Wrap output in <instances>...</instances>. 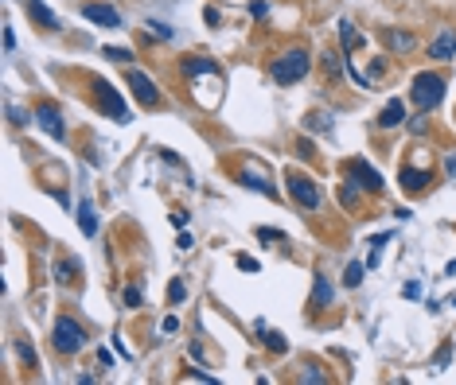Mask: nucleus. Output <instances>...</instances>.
<instances>
[{"label":"nucleus","mask_w":456,"mask_h":385,"mask_svg":"<svg viewBox=\"0 0 456 385\" xmlns=\"http://www.w3.org/2000/svg\"><path fill=\"white\" fill-rule=\"evenodd\" d=\"M179 70H184V78L191 82L195 101H199L203 109L219 105V98H222V74H219V67H215V59H207V55H187V59H179Z\"/></svg>","instance_id":"obj_1"},{"label":"nucleus","mask_w":456,"mask_h":385,"mask_svg":"<svg viewBox=\"0 0 456 385\" xmlns=\"http://www.w3.org/2000/svg\"><path fill=\"white\" fill-rule=\"evenodd\" d=\"M308 70H312V55H308V47H289V51H281L277 59H273L270 74H273V82H277V86H296Z\"/></svg>","instance_id":"obj_2"},{"label":"nucleus","mask_w":456,"mask_h":385,"mask_svg":"<svg viewBox=\"0 0 456 385\" xmlns=\"http://www.w3.org/2000/svg\"><path fill=\"white\" fill-rule=\"evenodd\" d=\"M51 346H55V354H63V358L78 354L86 346V327L78 323L75 315H67V311H63V315L55 319V327H51Z\"/></svg>","instance_id":"obj_3"},{"label":"nucleus","mask_w":456,"mask_h":385,"mask_svg":"<svg viewBox=\"0 0 456 385\" xmlns=\"http://www.w3.org/2000/svg\"><path fill=\"white\" fill-rule=\"evenodd\" d=\"M410 101H414L422 113H429V109H437L441 101H445V78L433 74V70H425V74L414 78V90H410Z\"/></svg>","instance_id":"obj_4"},{"label":"nucleus","mask_w":456,"mask_h":385,"mask_svg":"<svg viewBox=\"0 0 456 385\" xmlns=\"http://www.w3.org/2000/svg\"><path fill=\"white\" fill-rule=\"evenodd\" d=\"M94 101H98V109L106 113L110 121H118V125H129V105L121 101V93L113 90L110 82H101V78H94Z\"/></svg>","instance_id":"obj_5"},{"label":"nucleus","mask_w":456,"mask_h":385,"mask_svg":"<svg viewBox=\"0 0 456 385\" xmlns=\"http://www.w3.org/2000/svg\"><path fill=\"white\" fill-rule=\"evenodd\" d=\"M339 171H343V179L359 183L363 191H371V195H379L382 187H386V183H382V171L371 168L367 159H343V164H339Z\"/></svg>","instance_id":"obj_6"},{"label":"nucleus","mask_w":456,"mask_h":385,"mask_svg":"<svg viewBox=\"0 0 456 385\" xmlns=\"http://www.w3.org/2000/svg\"><path fill=\"white\" fill-rule=\"evenodd\" d=\"M289 195L300 210H316L320 207V187H316L312 176H304V171H289Z\"/></svg>","instance_id":"obj_7"},{"label":"nucleus","mask_w":456,"mask_h":385,"mask_svg":"<svg viewBox=\"0 0 456 385\" xmlns=\"http://www.w3.org/2000/svg\"><path fill=\"white\" fill-rule=\"evenodd\" d=\"M129 90L137 93V101H141L144 109H160L164 105L160 90H156V86H152V78L141 74V70H129Z\"/></svg>","instance_id":"obj_8"},{"label":"nucleus","mask_w":456,"mask_h":385,"mask_svg":"<svg viewBox=\"0 0 456 385\" xmlns=\"http://www.w3.org/2000/svg\"><path fill=\"white\" fill-rule=\"evenodd\" d=\"M35 121H39V129L47 136H55V141L67 136V125H63V113H59L55 101H39V105H35Z\"/></svg>","instance_id":"obj_9"},{"label":"nucleus","mask_w":456,"mask_h":385,"mask_svg":"<svg viewBox=\"0 0 456 385\" xmlns=\"http://www.w3.org/2000/svg\"><path fill=\"white\" fill-rule=\"evenodd\" d=\"M24 12H27V20H32L39 32H59V27H63V20L55 16L43 0H24Z\"/></svg>","instance_id":"obj_10"},{"label":"nucleus","mask_w":456,"mask_h":385,"mask_svg":"<svg viewBox=\"0 0 456 385\" xmlns=\"http://www.w3.org/2000/svg\"><path fill=\"white\" fill-rule=\"evenodd\" d=\"M379 39L386 43V47L394 51V55H410V51L417 47V35L410 32V27H382Z\"/></svg>","instance_id":"obj_11"},{"label":"nucleus","mask_w":456,"mask_h":385,"mask_svg":"<svg viewBox=\"0 0 456 385\" xmlns=\"http://www.w3.org/2000/svg\"><path fill=\"white\" fill-rule=\"evenodd\" d=\"M456 55V27H441L437 35H433V43H429V59H452Z\"/></svg>","instance_id":"obj_12"},{"label":"nucleus","mask_w":456,"mask_h":385,"mask_svg":"<svg viewBox=\"0 0 456 385\" xmlns=\"http://www.w3.org/2000/svg\"><path fill=\"white\" fill-rule=\"evenodd\" d=\"M398 179H402V187H405V191L422 195L425 187L433 183V171H425V168H414V164H402V171H398Z\"/></svg>","instance_id":"obj_13"},{"label":"nucleus","mask_w":456,"mask_h":385,"mask_svg":"<svg viewBox=\"0 0 456 385\" xmlns=\"http://www.w3.org/2000/svg\"><path fill=\"white\" fill-rule=\"evenodd\" d=\"M82 16L98 27H121V12L110 4H82Z\"/></svg>","instance_id":"obj_14"},{"label":"nucleus","mask_w":456,"mask_h":385,"mask_svg":"<svg viewBox=\"0 0 456 385\" xmlns=\"http://www.w3.org/2000/svg\"><path fill=\"white\" fill-rule=\"evenodd\" d=\"M78 277H82V265H78L70 253H59V261H55V280L67 288H78Z\"/></svg>","instance_id":"obj_15"},{"label":"nucleus","mask_w":456,"mask_h":385,"mask_svg":"<svg viewBox=\"0 0 456 385\" xmlns=\"http://www.w3.org/2000/svg\"><path fill=\"white\" fill-rule=\"evenodd\" d=\"M402 121H410V117H405V101L402 98L386 101V105H382V113H379V129H398Z\"/></svg>","instance_id":"obj_16"},{"label":"nucleus","mask_w":456,"mask_h":385,"mask_svg":"<svg viewBox=\"0 0 456 385\" xmlns=\"http://www.w3.org/2000/svg\"><path fill=\"white\" fill-rule=\"evenodd\" d=\"M308 308L312 311L331 308V280L324 277V273H316V280H312V300H308Z\"/></svg>","instance_id":"obj_17"},{"label":"nucleus","mask_w":456,"mask_h":385,"mask_svg":"<svg viewBox=\"0 0 456 385\" xmlns=\"http://www.w3.org/2000/svg\"><path fill=\"white\" fill-rule=\"evenodd\" d=\"M78 230H82L86 237L98 234V210H94V202H90V199L78 202Z\"/></svg>","instance_id":"obj_18"},{"label":"nucleus","mask_w":456,"mask_h":385,"mask_svg":"<svg viewBox=\"0 0 456 385\" xmlns=\"http://www.w3.org/2000/svg\"><path fill=\"white\" fill-rule=\"evenodd\" d=\"M359 191H363V187L351 183V179H343V183H339V202H343V207L351 210V214H355L359 207H363V195H359Z\"/></svg>","instance_id":"obj_19"},{"label":"nucleus","mask_w":456,"mask_h":385,"mask_svg":"<svg viewBox=\"0 0 456 385\" xmlns=\"http://www.w3.org/2000/svg\"><path fill=\"white\" fill-rule=\"evenodd\" d=\"M304 129H312V133H331V113H328V109H312V113H304Z\"/></svg>","instance_id":"obj_20"},{"label":"nucleus","mask_w":456,"mask_h":385,"mask_svg":"<svg viewBox=\"0 0 456 385\" xmlns=\"http://www.w3.org/2000/svg\"><path fill=\"white\" fill-rule=\"evenodd\" d=\"M339 39H343V51H347V55L363 47V35L355 32V24H351V20H339Z\"/></svg>","instance_id":"obj_21"},{"label":"nucleus","mask_w":456,"mask_h":385,"mask_svg":"<svg viewBox=\"0 0 456 385\" xmlns=\"http://www.w3.org/2000/svg\"><path fill=\"white\" fill-rule=\"evenodd\" d=\"M242 187H250V191L265 195V199H277V187H273L265 176H250V171H246V176H242Z\"/></svg>","instance_id":"obj_22"},{"label":"nucleus","mask_w":456,"mask_h":385,"mask_svg":"<svg viewBox=\"0 0 456 385\" xmlns=\"http://www.w3.org/2000/svg\"><path fill=\"white\" fill-rule=\"evenodd\" d=\"M262 343H265V351H273V354L289 351V339L281 335V331H265V327H262Z\"/></svg>","instance_id":"obj_23"},{"label":"nucleus","mask_w":456,"mask_h":385,"mask_svg":"<svg viewBox=\"0 0 456 385\" xmlns=\"http://www.w3.org/2000/svg\"><path fill=\"white\" fill-rule=\"evenodd\" d=\"M363 273H367L363 261H351V265L343 268V285H347V288H359V285H363Z\"/></svg>","instance_id":"obj_24"},{"label":"nucleus","mask_w":456,"mask_h":385,"mask_svg":"<svg viewBox=\"0 0 456 385\" xmlns=\"http://www.w3.org/2000/svg\"><path fill=\"white\" fill-rule=\"evenodd\" d=\"M144 35H148V39L168 43V39H172V27H168V24H160V20H148V24H144Z\"/></svg>","instance_id":"obj_25"},{"label":"nucleus","mask_w":456,"mask_h":385,"mask_svg":"<svg viewBox=\"0 0 456 385\" xmlns=\"http://www.w3.org/2000/svg\"><path fill=\"white\" fill-rule=\"evenodd\" d=\"M300 381L324 385V381H328V374H320V366H316V362H304V366H300Z\"/></svg>","instance_id":"obj_26"},{"label":"nucleus","mask_w":456,"mask_h":385,"mask_svg":"<svg viewBox=\"0 0 456 385\" xmlns=\"http://www.w3.org/2000/svg\"><path fill=\"white\" fill-rule=\"evenodd\" d=\"M448 362H452V343L445 339V343H441V351H437V358H433V370L441 374V370H448Z\"/></svg>","instance_id":"obj_27"},{"label":"nucleus","mask_w":456,"mask_h":385,"mask_svg":"<svg viewBox=\"0 0 456 385\" xmlns=\"http://www.w3.org/2000/svg\"><path fill=\"white\" fill-rule=\"evenodd\" d=\"M179 300H187V285L184 280H172L168 285V304H179Z\"/></svg>","instance_id":"obj_28"},{"label":"nucleus","mask_w":456,"mask_h":385,"mask_svg":"<svg viewBox=\"0 0 456 385\" xmlns=\"http://www.w3.org/2000/svg\"><path fill=\"white\" fill-rule=\"evenodd\" d=\"M106 59H113V63H129V59H133V51H125V47H106Z\"/></svg>","instance_id":"obj_29"},{"label":"nucleus","mask_w":456,"mask_h":385,"mask_svg":"<svg viewBox=\"0 0 456 385\" xmlns=\"http://www.w3.org/2000/svg\"><path fill=\"white\" fill-rule=\"evenodd\" d=\"M8 121H12V125H27L32 117H27V113H24L20 105H12V101H8Z\"/></svg>","instance_id":"obj_30"},{"label":"nucleus","mask_w":456,"mask_h":385,"mask_svg":"<svg viewBox=\"0 0 456 385\" xmlns=\"http://www.w3.org/2000/svg\"><path fill=\"white\" fill-rule=\"evenodd\" d=\"M324 74H328V78H336V74H339V63H336V51H328V55H324Z\"/></svg>","instance_id":"obj_31"},{"label":"nucleus","mask_w":456,"mask_h":385,"mask_svg":"<svg viewBox=\"0 0 456 385\" xmlns=\"http://www.w3.org/2000/svg\"><path fill=\"white\" fill-rule=\"evenodd\" d=\"M405 125H410V133H414V136L429 133V121H425V113H422V117H414V121H405Z\"/></svg>","instance_id":"obj_32"},{"label":"nucleus","mask_w":456,"mask_h":385,"mask_svg":"<svg viewBox=\"0 0 456 385\" xmlns=\"http://www.w3.org/2000/svg\"><path fill=\"white\" fill-rule=\"evenodd\" d=\"M238 268H242V273H258V268H262V265H258V261H253V257H246V253H238Z\"/></svg>","instance_id":"obj_33"},{"label":"nucleus","mask_w":456,"mask_h":385,"mask_svg":"<svg viewBox=\"0 0 456 385\" xmlns=\"http://www.w3.org/2000/svg\"><path fill=\"white\" fill-rule=\"evenodd\" d=\"M125 308H141V288H137V285L125 288Z\"/></svg>","instance_id":"obj_34"},{"label":"nucleus","mask_w":456,"mask_h":385,"mask_svg":"<svg viewBox=\"0 0 456 385\" xmlns=\"http://www.w3.org/2000/svg\"><path fill=\"white\" fill-rule=\"evenodd\" d=\"M16 351H20V358H24L27 366L35 370V351H32V343H16Z\"/></svg>","instance_id":"obj_35"},{"label":"nucleus","mask_w":456,"mask_h":385,"mask_svg":"<svg viewBox=\"0 0 456 385\" xmlns=\"http://www.w3.org/2000/svg\"><path fill=\"white\" fill-rule=\"evenodd\" d=\"M258 237H262V242H281V237H285V234H281V230H270V226H262V230H258Z\"/></svg>","instance_id":"obj_36"},{"label":"nucleus","mask_w":456,"mask_h":385,"mask_svg":"<svg viewBox=\"0 0 456 385\" xmlns=\"http://www.w3.org/2000/svg\"><path fill=\"white\" fill-rule=\"evenodd\" d=\"M160 331H164V335H176V331H179V319H176V315H168V319L160 323Z\"/></svg>","instance_id":"obj_37"},{"label":"nucleus","mask_w":456,"mask_h":385,"mask_svg":"<svg viewBox=\"0 0 456 385\" xmlns=\"http://www.w3.org/2000/svg\"><path fill=\"white\" fill-rule=\"evenodd\" d=\"M417 296H422V285H417V280H410V285H405V300H417Z\"/></svg>","instance_id":"obj_38"},{"label":"nucleus","mask_w":456,"mask_h":385,"mask_svg":"<svg viewBox=\"0 0 456 385\" xmlns=\"http://www.w3.org/2000/svg\"><path fill=\"white\" fill-rule=\"evenodd\" d=\"M187 218H191L187 210H176V214H172V226H179V230H184V226H187Z\"/></svg>","instance_id":"obj_39"},{"label":"nucleus","mask_w":456,"mask_h":385,"mask_svg":"<svg viewBox=\"0 0 456 385\" xmlns=\"http://www.w3.org/2000/svg\"><path fill=\"white\" fill-rule=\"evenodd\" d=\"M250 12H253V20H262V16H265V12H270V4H265V0H258V4H253V8H250Z\"/></svg>","instance_id":"obj_40"},{"label":"nucleus","mask_w":456,"mask_h":385,"mask_svg":"<svg viewBox=\"0 0 456 385\" xmlns=\"http://www.w3.org/2000/svg\"><path fill=\"white\" fill-rule=\"evenodd\" d=\"M16 47V35H12V27H4V51Z\"/></svg>","instance_id":"obj_41"},{"label":"nucleus","mask_w":456,"mask_h":385,"mask_svg":"<svg viewBox=\"0 0 456 385\" xmlns=\"http://www.w3.org/2000/svg\"><path fill=\"white\" fill-rule=\"evenodd\" d=\"M219 20H222V16H219V8H207V24L219 27Z\"/></svg>","instance_id":"obj_42"},{"label":"nucleus","mask_w":456,"mask_h":385,"mask_svg":"<svg viewBox=\"0 0 456 385\" xmlns=\"http://www.w3.org/2000/svg\"><path fill=\"white\" fill-rule=\"evenodd\" d=\"M176 245H179V249H184V253H187V249H191L195 242H191V234H179V242H176Z\"/></svg>","instance_id":"obj_43"},{"label":"nucleus","mask_w":456,"mask_h":385,"mask_svg":"<svg viewBox=\"0 0 456 385\" xmlns=\"http://www.w3.org/2000/svg\"><path fill=\"white\" fill-rule=\"evenodd\" d=\"M448 176L456 179V156H448Z\"/></svg>","instance_id":"obj_44"}]
</instances>
